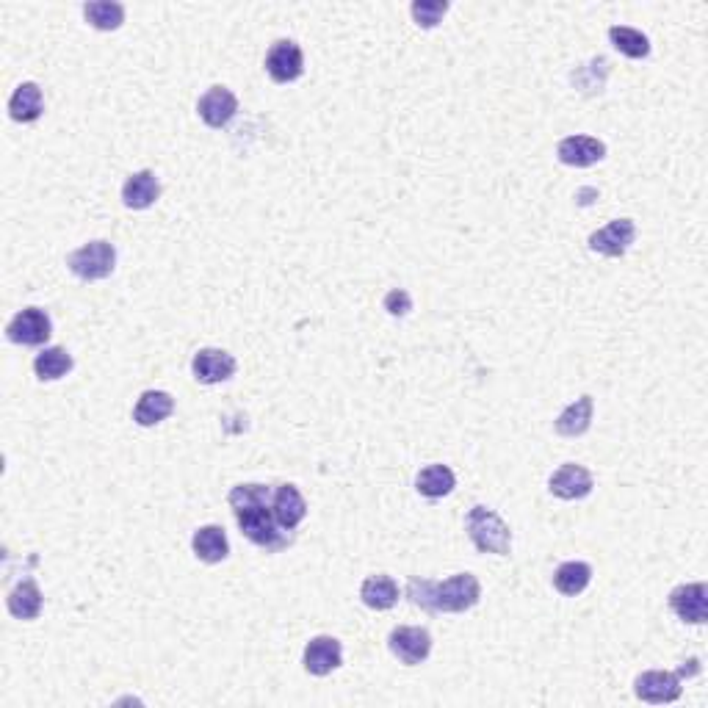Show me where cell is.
<instances>
[{
  "mask_svg": "<svg viewBox=\"0 0 708 708\" xmlns=\"http://www.w3.org/2000/svg\"><path fill=\"white\" fill-rule=\"evenodd\" d=\"M230 507L236 512L241 534L263 551H283L294 543L291 531L283 529L272 509V487L266 484H238L230 490Z\"/></svg>",
  "mask_w": 708,
  "mask_h": 708,
  "instance_id": "6da1fadb",
  "label": "cell"
},
{
  "mask_svg": "<svg viewBox=\"0 0 708 708\" xmlns=\"http://www.w3.org/2000/svg\"><path fill=\"white\" fill-rule=\"evenodd\" d=\"M407 598L429 614H460L473 609L482 598V584L473 573H457L446 581H407Z\"/></svg>",
  "mask_w": 708,
  "mask_h": 708,
  "instance_id": "7a4b0ae2",
  "label": "cell"
},
{
  "mask_svg": "<svg viewBox=\"0 0 708 708\" xmlns=\"http://www.w3.org/2000/svg\"><path fill=\"white\" fill-rule=\"evenodd\" d=\"M465 529H468V537L479 554L504 556L512 548V531L493 509L473 507L465 518Z\"/></svg>",
  "mask_w": 708,
  "mask_h": 708,
  "instance_id": "3957f363",
  "label": "cell"
},
{
  "mask_svg": "<svg viewBox=\"0 0 708 708\" xmlns=\"http://www.w3.org/2000/svg\"><path fill=\"white\" fill-rule=\"evenodd\" d=\"M67 266L75 277H81L86 283L106 280L117 266V249L108 241H89L81 249H75L67 255Z\"/></svg>",
  "mask_w": 708,
  "mask_h": 708,
  "instance_id": "277c9868",
  "label": "cell"
},
{
  "mask_svg": "<svg viewBox=\"0 0 708 708\" xmlns=\"http://www.w3.org/2000/svg\"><path fill=\"white\" fill-rule=\"evenodd\" d=\"M388 648L402 664H410V667H413V664H421V661L429 659V653H432V637H429L426 628L399 626L390 631Z\"/></svg>",
  "mask_w": 708,
  "mask_h": 708,
  "instance_id": "5b68a950",
  "label": "cell"
},
{
  "mask_svg": "<svg viewBox=\"0 0 708 708\" xmlns=\"http://www.w3.org/2000/svg\"><path fill=\"white\" fill-rule=\"evenodd\" d=\"M50 332H53V324L42 307H25L6 327L9 341L23 343V346H42L50 338Z\"/></svg>",
  "mask_w": 708,
  "mask_h": 708,
  "instance_id": "8992f818",
  "label": "cell"
},
{
  "mask_svg": "<svg viewBox=\"0 0 708 708\" xmlns=\"http://www.w3.org/2000/svg\"><path fill=\"white\" fill-rule=\"evenodd\" d=\"M266 72L277 83L296 81L305 72V53L291 39H280V42H274L269 56H266Z\"/></svg>",
  "mask_w": 708,
  "mask_h": 708,
  "instance_id": "52a82bcc",
  "label": "cell"
},
{
  "mask_svg": "<svg viewBox=\"0 0 708 708\" xmlns=\"http://www.w3.org/2000/svg\"><path fill=\"white\" fill-rule=\"evenodd\" d=\"M637 238V225L631 219H614L606 227H601L598 233L590 236V249L606 258H623L628 247Z\"/></svg>",
  "mask_w": 708,
  "mask_h": 708,
  "instance_id": "ba28073f",
  "label": "cell"
},
{
  "mask_svg": "<svg viewBox=\"0 0 708 708\" xmlns=\"http://www.w3.org/2000/svg\"><path fill=\"white\" fill-rule=\"evenodd\" d=\"M634 692H637L639 700L645 703H673L681 697L684 686H681V678L675 673H664V670H650V673H642L634 681Z\"/></svg>",
  "mask_w": 708,
  "mask_h": 708,
  "instance_id": "9c48e42d",
  "label": "cell"
},
{
  "mask_svg": "<svg viewBox=\"0 0 708 708\" xmlns=\"http://www.w3.org/2000/svg\"><path fill=\"white\" fill-rule=\"evenodd\" d=\"M191 371L202 385H219L236 374V357L222 349H200L191 360Z\"/></svg>",
  "mask_w": 708,
  "mask_h": 708,
  "instance_id": "30bf717a",
  "label": "cell"
},
{
  "mask_svg": "<svg viewBox=\"0 0 708 708\" xmlns=\"http://www.w3.org/2000/svg\"><path fill=\"white\" fill-rule=\"evenodd\" d=\"M706 584H681L670 592V609H673L684 623H706L708 620V601H706Z\"/></svg>",
  "mask_w": 708,
  "mask_h": 708,
  "instance_id": "8fae6325",
  "label": "cell"
},
{
  "mask_svg": "<svg viewBox=\"0 0 708 708\" xmlns=\"http://www.w3.org/2000/svg\"><path fill=\"white\" fill-rule=\"evenodd\" d=\"M592 473L584 468V465H576V462H567L562 465L559 471L551 476V493L556 498H565V501H579V498H587L592 493Z\"/></svg>",
  "mask_w": 708,
  "mask_h": 708,
  "instance_id": "7c38bea8",
  "label": "cell"
},
{
  "mask_svg": "<svg viewBox=\"0 0 708 708\" xmlns=\"http://www.w3.org/2000/svg\"><path fill=\"white\" fill-rule=\"evenodd\" d=\"M197 111H200L202 122H205L208 128H225L227 122L236 117L238 100L227 86H211V89L200 97Z\"/></svg>",
  "mask_w": 708,
  "mask_h": 708,
  "instance_id": "4fadbf2b",
  "label": "cell"
},
{
  "mask_svg": "<svg viewBox=\"0 0 708 708\" xmlns=\"http://www.w3.org/2000/svg\"><path fill=\"white\" fill-rule=\"evenodd\" d=\"M556 155H559L562 164L584 169V166L598 164L606 158V144L601 139H595V136H567L556 147Z\"/></svg>",
  "mask_w": 708,
  "mask_h": 708,
  "instance_id": "5bb4252c",
  "label": "cell"
},
{
  "mask_svg": "<svg viewBox=\"0 0 708 708\" xmlns=\"http://www.w3.org/2000/svg\"><path fill=\"white\" fill-rule=\"evenodd\" d=\"M343 664V645L335 637H316L305 648V670L310 675H330Z\"/></svg>",
  "mask_w": 708,
  "mask_h": 708,
  "instance_id": "9a60e30c",
  "label": "cell"
},
{
  "mask_svg": "<svg viewBox=\"0 0 708 708\" xmlns=\"http://www.w3.org/2000/svg\"><path fill=\"white\" fill-rule=\"evenodd\" d=\"M272 509H274V518H277V523H280V526L288 531H294L307 515L305 498H302V493L296 490L294 484H280V487L274 490Z\"/></svg>",
  "mask_w": 708,
  "mask_h": 708,
  "instance_id": "2e32d148",
  "label": "cell"
},
{
  "mask_svg": "<svg viewBox=\"0 0 708 708\" xmlns=\"http://www.w3.org/2000/svg\"><path fill=\"white\" fill-rule=\"evenodd\" d=\"M158 194H161V183H158V177L150 169H142V172L130 175L125 180V186H122V202L128 208H133V211L150 208L158 200Z\"/></svg>",
  "mask_w": 708,
  "mask_h": 708,
  "instance_id": "e0dca14e",
  "label": "cell"
},
{
  "mask_svg": "<svg viewBox=\"0 0 708 708\" xmlns=\"http://www.w3.org/2000/svg\"><path fill=\"white\" fill-rule=\"evenodd\" d=\"M191 548H194L197 559L208 562V565H216L230 554V543H227V534L222 526H202V529L194 531Z\"/></svg>",
  "mask_w": 708,
  "mask_h": 708,
  "instance_id": "ac0fdd59",
  "label": "cell"
},
{
  "mask_svg": "<svg viewBox=\"0 0 708 708\" xmlns=\"http://www.w3.org/2000/svg\"><path fill=\"white\" fill-rule=\"evenodd\" d=\"M175 410V399L166 390H147L133 407V421L139 426H155Z\"/></svg>",
  "mask_w": 708,
  "mask_h": 708,
  "instance_id": "d6986e66",
  "label": "cell"
},
{
  "mask_svg": "<svg viewBox=\"0 0 708 708\" xmlns=\"http://www.w3.org/2000/svg\"><path fill=\"white\" fill-rule=\"evenodd\" d=\"M592 410H595L592 396H581V399H576V402L567 407L565 413L556 418V424H554L556 435H562V437L584 435V432H587L592 424Z\"/></svg>",
  "mask_w": 708,
  "mask_h": 708,
  "instance_id": "ffe728a7",
  "label": "cell"
},
{
  "mask_svg": "<svg viewBox=\"0 0 708 708\" xmlns=\"http://www.w3.org/2000/svg\"><path fill=\"white\" fill-rule=\"evenodd\" d=\"M45 111V100H42V89L36 83H20L14 89L12 100H9V114L17 122H34V119L42 117Z\"/></svg>",
  "mask_w": 708,
  "mask_h": 708,
  "instance_id": "44dd1931",
  "label": "cell"
},
{
  "mask_svg": "<svg viewBox=\"0 0 708 708\" xmlns=\"http://www.w3.org/2000/svg\"><path fill=\"white\" fill-rule=\"evenodd\" d=\"M360 598H363L368 609L385 612V609H393L399 601V584L390 576H368L363 581V587H360Z\"/></svg>",
  "mask_w": 708,
  "mask_h": 708,
  "instance_id": "7402d4cb",
  "label": "cell"
},
{
  "mask_svg": "<svg viewBox=\"0 0 708 708\" xmlns=\"http://www.w3.org/2000/svg\"><path fill=\"white\" fill-rule=\"evenodd\" d=\"M6 603H9V612L17 620H36L39 612H42V592H39L34 579H25L9 592Z\"/></svg>",
  "mask_w": 708,
  "mask_h": 708,
  "instance_id": "603a6c76",
  "label": "cell"
},
{
  "mask_svg": "<svg viewBox=\"0 0 708 708\" xmlns=\"http://www.w3.org/2000/svg\"><path fill=\"white\" fill-rule=\"evenodd\" d=\"M457 484V476L451 471L449 465H429L424 471L415 476V487L424 498H443L449 496Z\"/></svg>",
  "mask_w": 708,
  "mask_h": 708,
  "instance_id": "cb8c5ba5",
  "label": "cell"
},
{
  "mask_svg": "<svg viewBox=\"0 0 708 708\" xmlns=\"http://www.w3.org/2000/svg\"><path fill=\"white\" fill-rule=\"evenodd\" d=\"M592 581V567L587 562H565V565L556 567L554 573V587L567 598H576L581 592L590 587Z\"/></svg>",
  "mask_w": 708,
  "mask_h": 708,
  "instance_id": "d4e9b609",
  "label": "cell"
},
{
  "mask_svg": "<svg viewBox=\"0 0 708 708\" xmlns=\"http://www.w3.org/2000/svg\"><path fill=\"white\" fill-rule=\"evenodd\" d=\"M70 368H72V354L67 352V349H61V346H48V349H42V352L36 354L34 360L36 377L48 379V382L61 379L64 374H70Z\"/></svg>",
  "mask_w": 708,
  "mask_h": 708,
  "instance_id": "484cf974",
  "label": "cell"
},
{
  "mask_svg": "<svg viewBox=\"0 0 708 708\" xmlns=\"http://www.w3.org/2000/svg\"><path fill=\"white\" fill-rule=\"evenodd\" d=\"M83 14L97 31H117L119 25L125 23V6L111 3V0H92V3L83 6Z\"/></svg>",
  "mask_w": 708,
  "mask_h": 708,
  "instance_id": "4316f807",
  "label": "cell"
},
{
  "mask_svg": "<svg viewBox=\"0 0 708 708\" xmlns=\"http://www.w3.org/2000/svg\"><path fill=\"white\" fill-rule=\"evenodd\" d=\"M609 39H612L614 48L620 50L623 56H628V59H645L650 53L648 36L637 31V28H631V25H612L609 28Z\"/></svg>",
  "mask_w": 708,
  "mask_h": 708,
  "instance_id": "83f0119b",
  "label": "cell"
},
{
  "mask_svg": "<svg viewBox=\"0 0 708 708\" xmlns=\"http://www.w3.org/2000/svg\"><path fill=\"white\" fill-rule=\"evenodd\" d=\"M446 12H449L446 0H415L413 6H410V14H413V20L421 28H435L446 17Z\"/></svg>",
  "mask_w": 708,
  "mask_h": 708,
  "instance_id": "f1b7e54d",
  "label": "cell"
},
{
  "mask_svg": "<svg viewBox=\"0 0 708 708\" xmlns=\"http://www.w3.org/2000/svg\"><path fill=\"white\" fill-rule=\"evenodd\" d=\"M385 310H388L390 316H407V313L413 310V299H410V294L402 291V288H393V291H388V296H385Z\"/></svg>",
  "mask_w": 708,
  "mask_h": 708,
  "instance_id": "f546056e",
  "label": "cell"
}]
</instances>
